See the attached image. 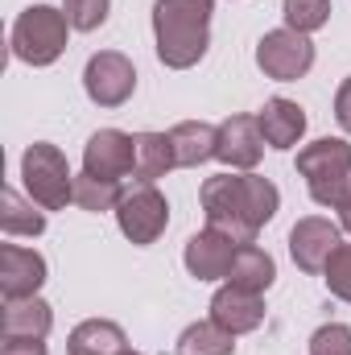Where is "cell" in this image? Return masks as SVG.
<instances>
[{
  "instance_id": "32",
  "label": "cell",
  "mask_w": 351,
  "mask_h": 355,
  "mask_svg": "<svg viewBox=\"0 0 351 355\" xmlns=\"http://www.w3.org/2000/svg\"><path fill=\"white\" fill-rule=\"evenodd\" d=\"M120 355H141V352H132V347H124V352H120Z\"/></svg>"
},
{
  "instance_id": "28",
  "label": "cell",
  "mask_w": 351,
  "mask_h": 355,
  "mask_svg": "<svg viewBox=\"0 0 351 355\" xmlns=\"http://www.w3.org/2000/svg\"><path fill=\"white\" fill-rule=\"evenodd\" d=\"M310 355H351V327L348 322H323L310 335Z\"/></svg>"
},
{
  "instance_id": "7",
  "label": "cell",
  "mask_w": 351,
  "mask_h": 355,
  "mask_svg": "<svg viewBox=\"0 0 351 355\" xmlns=\"http://www.w3.org/2000/svg\"><path fill=\"white\" fill-rule=\"evenodd\" d=\"M257 67L273 83H293L306 79L314 67V42L298 29H268L257 42Z\"/></svg>"
},
{
  "instance_id": "19",
  "label": "cell",
  "mask_w": 351,
  "mask_h": 355,
  "mask_svg": "<svg viewBox=\"0 0 351 355\" xmlns=\"http://www.w3.org/2000/svg\"><path fill=\"white\" fill-rule=\"evenodd\" d=\"M0 232L4 236H42L46 232V207L25 198L21 190H0Z\"/></svg>"
},
{
  "instance_id": "13",
  "label": "cell",
  "mask_w": 351,
  "mask_h": 355,
  "mask_svg": "<svg viewBox=\"0 0 351 355\" xmlns=\"http://www.w3.org/2000/svg\"><path fill=\"white\" fill-rule=\"evenodd\" d=\"M50 268L46 257L21 244H4L0 248V293L4 302H21V297H37V289L46 285Z\"/></svg>"
},
{
  "instance_id": "3",
  "label": "cell",
  "mask_w": 351,
  "mask_h": 355,
  "mask_svg": "<svg viewBox=\"0 0 351 355\" xmlns=\"http://www.w3.org/2000/svg\"><path fill=\"white\" fill-rule=\"evenodd\" d=\"M67 37H71V21H67L62 8L29 4L12 21L8 46H12V58L25 62V67H54L62 58V50H67Z\"/></svg>"
},
{
  "instance_id": "14",
  "label": "cell",
  "mask_w": 351,
  "mask_h": 355,
  "mask_svg": "<svg viewBox=\"0 0 351 355\" xmlns=\"http://www.w3.org/2000/svg\"><path fill=\"white\" fill-rule=\"evenodd\" d=\"M211 318L240 339V335L257 331L264 322V293H252V289H240V285L223 281L211 297Z\"/></svg>"
},
{
  "instance_id": "25",
  "label": "cell",
  "mask_w": 351,
  "mask_h": 355,
  "mask_svg": "<svg viewBox=\"0 0 351 355\" xmlns=\"http://www.w3.org/2000/svg\"><path fill=\"white\" fill-rule=\"evenodd\" d=\"M281 17H285V29H298L310 37L331 21V0H281Z\"/></svg>"
},
{
  "instance_id": "24",
  "label": "cell",
  "mask_w": 351,
  "mask_h": 355,
  "mask_svg": "<svg viewBox=\"0 0 351 355\" xmlns=\"http://www.w3.org/2000/svg\"><path fill=\"white\" fill-rule=\"evenodd\" d=\"M120 194H124L120 182H103V178H91V174L75 178V207H79V211H91V215L116 211Z\"/></svg>"
},
{
  "instance_id": "11",
  "label": "cell",
  "mask_w": 351,
  "mask_h": 355,
  "mask_svg": "<svg viewBox=\"0 0 351 355\" xmlns=\"http://www.w3.org/2000/svg\"><path fill=\"white\" fill-rule=\"evenodd\" d=\"M236 240L215 232V227H203L186 240V252H182V265L194 281H228L232 261H236Z\"/></svg>"
},
{
  "instance_id": "9",
  "label": "cell",
  "mask_w": 351,
  "mask_h": 355,
  "mask_svg": "<svg viewBox=\"0 0 351 355\" xmlns=\"http://www.w3.org/2000/svg\"><path fill=\"white\" fill-rule=\"evenodd\" d=\"M137 170V141L120 128H99L83 145V174L103 182H124Z\"/></svg>"
},
{
  "instance_id": "1",
  "label": "cell",
  "mask_w": 351,
  "mask_h": 355,
  "mask_svg": "<svg viewBox=\"0 0 351 355\" xmlns=\"http://www.w3.org/2000/svg\"><path fill=\"white\" fill-rule=\"evenodd\" d=\"M215 0H153V42L170 71H190L207 58Z\"/></svg>"
},
{
  "instance_id": "23",
  "label": "cell",
  "mask_w": 351,
  "mask_h": 355,
  "mask_svg": "<svg viewBox=\"0 0 351 355\" xmlns=\"http://www.w3.org/2000/svg\"><path fill=\"white\" fill-rule=\"evenodd\" d=\"M240 190H244V207H248V219L257 223V232H261L264 223H273V215H277V207H281V190L261 174H240Z\"/></svg>"
},
{
  "instance_id": "5",
  "label": "cell",
  "mask_w": 351,
  "mask_h": 355,
  "mask_svg": "<svg viewBox=\"0 0 351 355\" xmlns=\"http://www.w3.org/2000/svg\"><path fill=\"white\" fill-rule=\"evenodd\" d=\"M112 215H116L124 240L137 244V248L157 244V240L166 236V227H170V202H166V194H162L153 182H132V186H124V194H120V202H116Z\"/></svg>"
},
{
  "instance_id": "16",
  "label": "cell",
  "mask_w": 351,
  "mask_h": 355,
  "mask_svg": "<svg viewBox=\"0 0 351 355\" xmlns=\"http://www.w3.org/2000/svg\"><path fill=\"white\" fill-rule=\"evenodd\" d=\"M170 141H174V162L182 170H198L215 157L219 149V124H207V120H182L170 128Z\"/></svg>"
},
{
  "instance_id": "18",
  "label": "cell",
  "mask_w": 351,
  "mask_h": 355,
  "mask_svg": "<svg viewBox=\"0 0 351 355\" xmlns=\"http://www.w3.org/2000/svg\"><path fill=\"white\" fill-rule=\"evenodd\" d=\"M124 347V327L112 318H87L67 335V355H120Z\"/></svg>"
},
{
  "instance_id": "2",
  "label": "cell",
  "mask_w": 351,
  "mask_h": 355,
  "mask_svg": "<svg viewBox=\"0 0 351 355\" xmlns=\"http://www.w3.org/2000/svg\"><path fill=\"white\" fill-rule=\"evenodd\" d=\"M298 174L318 207H343L351 198V145L343 137H318L298 149Z\"/></svg>"
},
{
  "instance_id": "26",
  "label": "cell",
  "mask_w": 351,
  "mask_h": 355,
  "mask_svg": "<svg viewBox=\"0 0 351 355\" xmlns=\"http://www.w3.org/2000/svg\"><path fill=\"white\" fill-rule=\"evenodd\" d=\"M62 12H67L71 29H79V33H95V29L108 21L112 0H62Z\"/></svg>"
},
{
  "instance_id": "30",
  "label": "cell",
  "mask_w": 351,
  "mask_h": 355,
  "mask_svg": "<svg viewBox=\"0 0 351 355\" xmlns=\"http://www.w3.org/2000/svg\"><path fill=\"white\" fill-rule=\"evenodd\" d=\"M0 355H50V352H46V339H4Z\"/></svg>"
},
{
  "instance_id": "12",
  "label": "cell",
  "mask_w": 351,
  "mask_h": 355,
  "mask_svg": "<svg viewBox=\"0 0 351 355\" xmlns=\"http://www.w3.org/2000/svg\"><path fill=\"white\" fill-rule=\"evenodd\" d=\"M215 157L236 170V174H248L257 170V162L264 157V132H261V120L257 116H228L219 124V149Z\"/></svg>"
},
{
  "instance_id": "15",
  "label": "cell",
  "mask_w": 351,
  "mask_h": 355,
  "mask_svg": "<svg viewBox=\"0 0 351 355\" xmlns=\"http://www.w3.org/2000/svg\"><path fill=\"white\" fill-rule=\"evenodd\" d=\"M257 120H261V132H264L268 149H298L302 137H306V124H310L306 107L293 103V99H285V95H273L257 112Z\"/></svg>"
},
{
  "instance_id": "4",
  "label": "cell",
  "mask_w": 351,
  "mask_h": 355,
  "mask_svg": "<svg viewBox=\"0 0 351 355\" xmlns=\"http://www.w3.org/2000/svg\"><path fill=\"white\" fill-rule=\"evenodd\" d=\"M21 182H25V194L46 211H67V202H75V174L62 149L50 141H33L21 153Z\"/></svg>"
},
{
  "instance_id": "29",
  "label": "cell",
  "mask_w": 351,
  "mask_h": 355,
  "mask_svg": "<svg viewBox=\"0 0 351 355\" xmlns=\"http://www.w3.org/2000/svg\"><path fill=\"white\" fill-rule=\"evenodd\" d=\"M335 120H339L343 132H351V75L339 83V91H335Z\"/></svg>"
},
{
  "instance_id": "21",
  "label": "cell",
  "mask_w": 351,
  "mask_h": 355,
  "mask_svg": "<svg viewBox=\"0 0 351 355\" xmlns=\"http://www.w3.org/2000/svg\"><path fill=\"white\" fill-rule=\"evenodd\" d=\"M228 281L240 285V289H252V293H268L273 281H277V265H273V257H268L264 248H257V244H240Z\"/></svg>"
},
{
  "instance_id": "22",
  "label": "cell",
  "mask_w": 351,
  "mask_h": 355,
  "mask_svg": "<svg viewBox=\"0 0 351 355\" xmlns=\"http://www.w3.org/2000/svg\"><path fill=\"white\" fill-rule=\"evenodd\" d=\"M178 355H236V335L223 331L215 318L190 322L178 335Z\"/></svg>"
},
{
  "instance_id": "6",
  "label": "cell",
  "mask_w": 351,
  "mask_h": 355,
  "mask_svg": "<svg viewBox=\"0 0 351 355\" xmlns=\"http://www.w3.org/2000/svg\"><path fill=\"white\" fill-rule=\"evenodd\" d=\"M203 198V215H207V227L232 236L236 244H257V223L248 219V207H244V190H240V174L228 170V174H215L203 182L198 190Z\"/></svg>"
},
{
  "instance_id": "8",
  "label": "cell",
  "mask_w": 351,
  "mask_h": 355,
  "mask_svg": "<svg viewBox=\"0 0 351 355\" xmlns=\"http://www.w3.org/2000/svg\"><path fill=\"white\" fill-rule=\"evenodd\" d=\"M83 91L95 107H124L137 91V67L120 50H99L83 67Z\"/></svg>"
},
{
  "instance_id": "10",
  "label": "cell",
  "mask_w": 351,
  "mask_h": 355,
  "mask_svg": "<svg viewBox=\"0 0 351 355\" xmlns=\"http://www.w3.org/2000/svg\"><path fill=\"white\" fill-rule=\"evenodd\" d=\"M339 244H343V227L323 219V215H306L289 232V257H293V265L302 272H318L323 277V268L335 257Z\"/></svg>"
},
{
  "instance_id": "31",
  "label": "cell",
  "mask_w": 351,
  "mask_h": 355,
  "mask_svg": "<svg viewBox=\"0 0 351 355\" xmlns=\"http://www.w3.org/2000/svg\"><path fill=\"white\" fill-rule=\"evenodd\" d=\"M339 227H343V232L351 236V198L343 202V207H339Z\"/></svg>"
},
{
  "instance_id": "20",
  "label": "cell",
  "mask_w": 351,
  "mask_h": 355,
  "mask_svg": "<svg viewBox=\"0 0 351 355\" xmlns=\"http://www.w3.org/2000/svg\"><path fill=\"white\" fill-rule=\"evenodd\" d=\"M132 141H137V170H132V182H153V186H157V178H166L178 166L170 132H132Z\"/></svg>"
},
{
  "instance_id": "17",
  "label": "cell",
  "mask_w": 351,
  "mask_h": 355,
  "mask_svg": "<svg viewBox=\"0 0 351 355\" xmlns=\"http://www.w3.org/2000/svg\"><path fill=\"white\" fill-rule=\"evenodd\" d=\"M54 327V310L46 297H21V302H4L0 314V331L4 339H46Z\"/></svg>"
},
{
  "instance_id": "27",
  "label": "cell",
  "mask_w": 351,
  "mask_h": 355,
  "mask_svg": "<svg viewBox=\"0 0 351 355\" xmlns=\"http://www.w3.org/2000/svg\"><path fill=\"white\" fill-rule=\"evenodd\" d=\"M323 281H327L331 297L351 302V244H339V248H335V257L323 268Z\"/></svg>"
}]
</instances>
